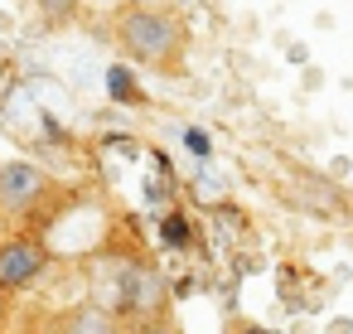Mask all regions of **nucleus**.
Segmentation results:
<instances>
[{"mask_svg": "<svg viewBox=\"0 0 353 334\" xmlns=\"http://www.w3.org/2000/svg\"><path fill=\"white\" fill-rule=\"evenodd\" d=\"M63 334H117V320L102 305H78L63 324Z\"/></svg>", "mask_w": 353, "mask_h": 334, "instance_id": "5", "label": "nucleus"}, {"mask_svg": "<svg viewBox=\"0 0 353 334\" xmlns=\"http://www.w3.org/2000/svg\"><path fill=\"white\" fill-rule=\"evenodd\" d=\"M49 175L34 160H6L0 165V218H25L44 194H49Z\"/></svg>", "mask_w": 353, "mask_h": 334, "instance_id": "2", "label": "nucleus"}, {"mask_svg": "<svg viewBox=\"0 0 353 334\" xmlns=\"http://www.w3.org/2000/svg\"><path fill=\"white\" fill-rule=\"evenodd\" d=\"M160 300H165V286L155 281V271H145V266H131L126 276H121V315H160Z\"/></svg>", "mask_w": 353, "mask_h": 334, "instance_id": "4", "label": "nucleus"}, {"mask_svg": "<svg viewBox=\"0 0 353 334\" xmlns=\"http://www.w3.org/2000/svg\"><path fill=\"white\" fill-rule=\"evenodd\" d=\"M136 334H184L174 320H165V315H150V320H141L136 324Z\"/></svg>", "mask_w": 353, "mask_h": 334, "instance_id": "6", "label": "nucleus"}, {"mask_svg": "<svg viewBox=\"0 0 353 334\" xmlns=\"http://www.w3.org/2000/svg\"><path fill=\"white\" fill-rule=\"evenodd\" d=\"M165 242H170V247H184V242H189V228H184V218H179V213H170V218H165Z\"/></svg>", "mask_w": 353, "mask_h": 334, "instance_id": "7", "label": "nucleus"}, {"mask_svg": "<svg viewBox=\"0 0 353 334\" xmlns=\"http://www.w3.org/2000/svg\"><path fill=\"white\" fill-rule=\"evenodd\" d=\"M112 35L126 49V59L145 63V68H179L184 49H189V30L174 10L150 6V0H131V6H117L112 15Z\"/></svg>", "mask_w": 353, "mask_h": 334, "instance_id": "1", "label": "nucleus"}, {"mask_svg": "<svg viewBox=\"0 0 353 334\" xmlns=\"http://www.w3.org/2000/svg\"><path fill=\"white\" fill-rule=\"evenodd\" d=\"M49 271V247L39 237H6L0 242V295H15Z\"/></svg>", "mask_w": 353, "mask_h": 334, "instance_id": "3", "label": "nucleus"}, {"mask_svg": "<svg viewBox=\"0 0 353 334\" xmlns=\"http://www.w3.org/2000/svg\"><path fill=\"white\" fill-rule=\"evenodd\" d=\"M68 6H73V0H44V10H54V15H63Z\"/></svg>", "mask_w": 353, "mask_h": 334, "instance_id": "10", "label": "nucleus"}, {"mask_svg": "<svg viewBox=\"0 0 353 334\" xmlns=\"http://www.w3.org/2000/svg\"><path fill=\"white\" fill-rule=\"evenodd\" d=\"M112 92H117V97H136V102H141V92H136L131 73H121V68H112Z\"/></svg>", "mask_w": 353, "mask_h": 334, "instance_id": "8", "label": "nucleus"}, {"mask_svg": "<svg viewBox=\"0 0 353 334\" xmlns=\"http://www.w3.org/2000/svg\"><path fill=\"white\" fill-rule=\"evenodd\" d=\"M184 141H189V150H194V155H208V150H213V146H208V136H203V131H189V136H184Z\"/></svg>", "mask_w": 353, "mask_h": 334, "instance_id": "9", "label": "nucleus"}]
</instances>
